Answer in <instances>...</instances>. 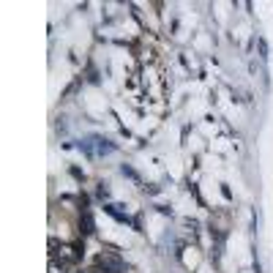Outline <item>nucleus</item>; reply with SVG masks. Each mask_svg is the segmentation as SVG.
<instances>
[{"label": "nucleus", "mask_w": 273, "mask_h": 273, "mask_svg": "<svg viewBox=\"0 0 273 273\" xmlns=\"http://www.w3.org/2000/svg\"><path fill=\"white\" fill-rule=\"evenodd\" d=\"M82 150L87 156H96V153H112V150H115V145H112L109 140H101V136H90V140L87 142H82Z\"/></svg>", "instance_id": "nucleus-3"}, {"label": "nucleus", "mask_w": 273, "mask_h": 273, "mask_svg": "<svg viewBox=\"0 0 273 273\" xmlns=\"http://www.w3.org/2000/svg\"><path fill=\"white\" fill-rule=\"evenodd\" d=\"M96 268H101L104 273H126V265L118 257L115 248H107V252L96 254Z\"/></svg>", "instance_id": "nucleus-1"}, {"label": "nucleus", "mask_w": 273, "mask_h": 273, "mask_svg": "<svg viewBox=\"0 0 273 273\" xmlns=\"http://www.w3.org/2000/svg\"><path fill=\"white\" fill-rule=\"evenodd\" d=\"M79 232H82V238H87V235H93V232H96L93 216L87 211H82V216H79Z\"/></svg>", "instance_id": "nucleus-4"}, {"label": "nucleus", "mask_w": 273, "mask_h": 273, "mask_svg": "<svg viewBox=\"0 0 273 273\" xmlns=\"http://www.w3.org/2000/svg\"><path fill=\"white\" fill-rule=\"evenodd\" d=\"M50 273H66V265H58V262H50Z\"/></svg>", "instance_id": "nucleus-5"}, {"label": "nucleus", "mask_w": 273, "mask_h": 273, "mask_svg": "<svg viewBox=\"0 0 273 273\" xmlns=\"http://www.w3.org/2000/svg\"><path fill=\"white\" fill-rule=\"evenodd\" d=\"M82 243H74V246H60V252L52 257L55 262H60V265H66V268H71V265H77L79 262V257H82Z\"/></svg>", "instance_id": "nucleus-2"}, {"label": "nucleus", "mask_w": 273, "mask_h": 273, "mask_svg": "<svg viewBox=\"0 0 273 273\" xmlns=\"http://www.w3.org/2000/svg\"><path fill=\"white\" fill-rule=\"evenodd\" d=\"M71 175H74L77 180H85V172H79V170H71Z\"/></svg>", "instance_id": "nucleus-7"}, {"label": "nucleus", "mask_w": 273, "mask_h": 273, "mask_svg": "<svg viewBox=\"0 0 273 273\" xmlns=\"http://www.w3.org/2000/svg\"><path fill=\"white\" fill-rule=\"evenodd\" d=\"M99 197H101V199H107V197H109V189H107V183H101V186H99Z\"/></svg>", "instance_id": "nucleus-6"}]
</instances>
